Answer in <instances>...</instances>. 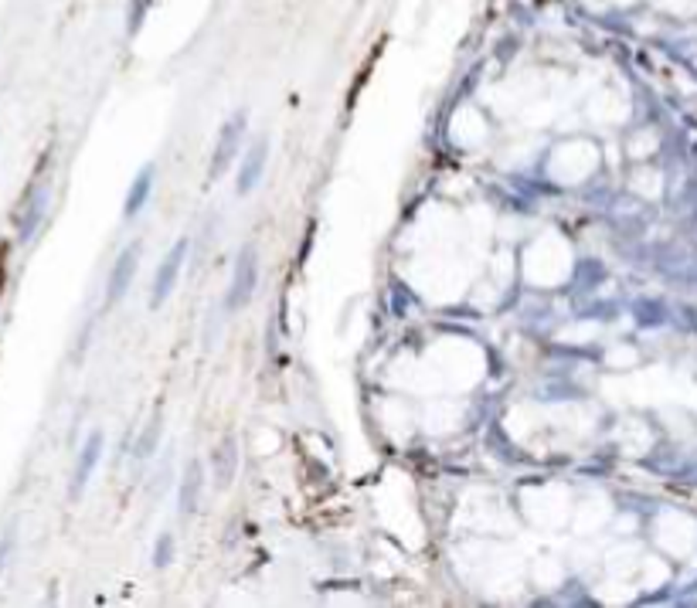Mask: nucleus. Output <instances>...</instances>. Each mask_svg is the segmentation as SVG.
Here are the masks:
<instances>
[{
  "label": "nucleus",
  "instance_id": "nucleus-11",
  "mask_svg": "<svg viewBox=\"0 0 697 608\" xmlns=\"http://www.w3.org/2000/svg\"><path fill=\"white\" fill-rule=\"evenodd\" d=\"M160 432H164V415H160V412H154V419H150L147 432H143L140 445H136V459H150V456H154L156 438H160Z\"/></svg>",
  "mask_w": 697,
  "mask_h": 608
},
{
  "label": "nucleus",
  "instance_id": "nucleus-14",
  "mask_svg": "<svg viewBox=\"0 0 697 608\" xmlns=\"http://www.w3.org/2000/svg\"><path fill=\"white\" fill-rule=\"evenodd\" d=\"M14 544H18V537H14V527L0 537V574L7 568V561H11V554H14Z\"/></svg>",
  "mask_w": 697,
  "mask_h": 608
},
{
  "label": "nucleus",
  "instance_id": "nucleus-3",
  "mask_svg": "<svg viewBox=\"0 0 697 608\" xmlns=\"http://www.w3.org/2000/svg\"><path fill=\"white\" fill-rule=\"evenodd\" d=\"M188 252H191V242L188 238H177L174 248L164 255V262L156 266L154 283H150V309H160V306L171 300L177 279H180V268L188 262Z\"/></svg>",
  "mask_w": 697,
  "mask_h": 608
},
{
  "label": "nucleus",
  "instance_id": "nucleus-9",
  "mask_svg": "<svg viewBox=\"0 0 697 608\" xmlns=\"http://www.w3.org/2000/svg\"><path fill=\"white\" fill-rule=\"evenodd\" d=\"M201 493H204V466L191 459L184 466V476H180V490H177V507H180V516H194L197 507H201Z\"/></svg>",
  "mask_w": 697,
  "mask_h": 608
},
{
  "label": "nucleus",
  "instance_id": "nucleus-6",
  "mask_svg": "<svg viewBox=\"0 0 697 608\" xmlns=\"http://www.w3.org/2000/svg\"><path fill=\"white\" fill-rule=\"evenodd\" d=\"M136 262H140V245H126L119 252L116 266L109 272V283H106V300L109 303H119L126 292H130V285H133V276H136Z\"/></svg>",
  "mask_w": 697,
  "mask_h": 608
},
{
  "label": "nucleus",
  "instance_id": "nucleus-4",
  "mask_svg": "<svg viewBox=\"0 0 697 608\" xmlns=\"http://www.w3.org/2000/svg\"><path fill=\"white\" fill-rule=\"evenodd\" d=\"M266 160H269V136H259L249 150L242 153V164H238V184H235V194L245 197L259 188L262 173H266Z\"/></svg>",
  "mask_w": 697,
  "mask_h": 608
},
{
  "label": "nucleus",
  "instance_id": "nucleus-10",
  "mask_svg": "<svg viewBox=\"0 0 697 608\" xmlns=\"http://www.w3.org/2000/svg\"><path fill=\"white\" fill-rule=\"evenodd\" d=\"M154 180H156L154 164H147V167L133 177V184L126 190V201H123V218H126V221H133L136 214L147 208V201H150V194H154Z\"/></svg>",
  "mask_w": 697,
  "mask_h": 608
},
{
  "label": "nucleus",
  "instance_id": "nucleus-5",
  "mask_svg": "<svg viewBox=\"0 0 697 608\" xmlns=\"http://www.w3.org/2000/svg\"><path fill=\"white\" fill-rule=\"evenodd\" d=\"M102 449H106V438H102V432H89L85 445L78 449L76 473H72V486H68V496H72V500H78V496L85 493L89 479H92V473H96L99 459H102Z\"/></svg>",
  "mask_w": 697,
  "mask_h": 608
},
{
  "label": "nucleus",
  "instance_id": "nucleus-7",
  "mask_svg": "<svg viewBox=\"0 0 697 608\" xmlns=\"http://www.w3.org/2000/svg\"><path fill=\"white\" fill-rule=\"evenodd\" d=\"M48 201H52L48 184H35L31 197H28V204H24V214H20V221H18V242L20 245H28V242L38 235L41 221H44V211H48Z\"/></svg>",
  "mask_w": 697,
  "mask_h": 608
},
{
  "label": "nucleus",
  "instance_id": "nucleus-12",
  "mask_svg": "<svg viewBox=\"0 0 697 608\" xmlns=\"http://www.w3.org/2000/svg\"><path fill=\"white\" fill-rule=\"evenodd\" d=\"M150 7H154V0H130V11H126V35H136V31L143 28Z\"/></svg>",
  "mask_w": 697,
  "mask_h": 608
},
{
  "label": "nucleus",
  "instance_id": "nucleus-13",
  "mask_svg": "<svg viewBox=\"0 0 697 608\" xmlns=\"http://www.w3.org/2000/svg\"><path fill=\"white\" fill-rule=\"evenodd\" d=\"M174 564V537L171 533H160V540L154 544V568H171Z\"/></svg>",
  "mask_w": 697,
  "mask_h": 608
},
{
  "label": "nucleus",
  "instance_id": "nucleus-1",
  "mask_svg": "<svg viewBox=\"0 0 697 608\" xmlns=\"http://www.w3.org/2000/svg\"><path fill=\"white\" fill-rule=\"evenodd\" d=\"M255 285H259V248L255 245H242L238 255H235V268H232V283H228V296H225V306L228 309H242V306L252 303Z\"/></svg>",
  "mask_w": 697,
  "mask_h": 608
},
{
  "label": "nucleus",
  "instance_id": "nucleus-8",
  "mask_svg": "<svg viewBox=\"0 0 697 608\" xmlns=\"http://www.w3.org/2000/svg\"><path fill=\"white\" fill-rule=\"evenodd\" d=\"M238 473V438L228 432L218 445L212 449V476L218 483V490H228Z\"/></svg>",
  "mask_w": 697,
  "mask_h": 608
},
{
  "label": "nucleus",
  "instance_id": "nucleus-2",
  "mask_svg": "<svg viewBox=\"0 0 697 608\" xmlns=\"http://www.w3.org/2000/svg\"><path fill=\"white\" fill-rule=\"evenodd\" d=\"M245 123H249V113H245V109H235V113L228 116V123L221 126V133L214 140L212 164H208V180H218L221 173L232 167V160L238 156V150H242Z\"/></svg>",
  "mask_w": 697,
  "mask_h": 608
}]
</instances>
